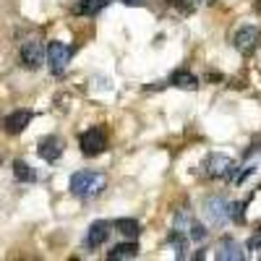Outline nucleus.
I'll return each instance as SVG.
<instances>
[{
	"mask_svg": "<svg viewBox=\"0 0 261 261\" xmlns=\"http://www.w3.org/2000/svg\"><path fill=\"white\" fill-rule=\"evenodd\" d=\"M105 134L99 128H89L86 134L81 136V151L86 157H94V154H99V151H105Z\"/></svg>",
	"mask_w": 261,
	"mask_h": 261,
	"instance_id": "5",
	"label": "nucleus"
},
{
	"mask_svg": "<svg viewBox=\"0 0 261 261\" xmlns=\"http://www.w3.org/2000/svg\"><path fill=\"white\" fill-rule=\"evenodd\" d=\"M172 84H175L178 89H196V86H199L196 76L188 73V71H175V73H172Z\"/></svg>",
	"mask_w": 261,
	"mask_h": 261,
	"instance_id": "13",
	"label": "nucleus"
},
{
	"mask_svg": "<svg viewBox=\"0 0 261 261\" xmlns=\"http://www.w3.org/2000/svg\"><path fill=\"white\" fill-rule=\"evenodd\" d=\"M21 63L27 65V68H39L42 65V42L37 39H29L21 45Z\"/></svg>",
	"mask_w": 261,
	"mask_h": 261,
	"instance_id": "10",
	"label": "nucleus"
},
{
	"mask_svg": "<svg viewBox=\"0 0 261 261\" xmlns=\"http://www.w3.org/2000/svg\"><path fill=\"white\" fill-rule=\"evenodd\" d=\"M63 149H65V141L60 136H45L37 146V154L45 162H58L63 157Z\"/></svg>",
	"mask_w": 261,
	"mask_h": 261,
	"instance_id": "4",
	"label": "nucleus"
},
{
	"mask_svg": "<svg viewBox=\"0 0 261 261\" xmlns=\"http://www.w3.org/2000/svg\"><path fill=\"white\" fill-rule=\"evenodd\" d=\"M29 120H32V113L29 110H16V113H11L6 118V130H8L11 136H16V134H21V130H27Z\"/></svg>",
	"mask_w": 261,
	"mask_h": 261,
	"instance_id": "11",
	"label": "nucleus"
},
{
	"mask_svg": "<svg viewBox=\"0 0 261 261\" xmlns=\"http://www.w3.org/2000/svg\"><path fill=\"white\" fill-rule=\"evenodd\" d=\"M193 222H196V220H193L188 212H178V214H175V220H172V230H178V232L188 235L191 227H193Z\"/></svg>",
	"mask_w": 261,
	"mask_h": 261,
	"instance_id": "15",
	"label": "nucleus"
},
{
	"mask_svg": "<svg viewBox=\"0 0 261 261\" xmlns=\"http://www.w3.org/2000/svg\"><path fill=\"white\" fill-rule=\"evenodd\" d=\"M258 246H261V232H258V235H256V238H253V241H251V243H248V248H251V251H256V248H258Z\"/></svg>",
	"mask_w": 261,
	"mask_h": 261,
	"instance_id": "21",
	"label": "nucleus"
},
{
	"mask_svg": "<svg viewBox=\"0 0 261 261\" xmlns=\"http://www.w3.org/2000/svg\"><path fill=\"white\" fill-rule=\"evenodd\" d=\"M107 186L105 175L102 172H94V170H79L71 175V191L76 196H81V199H92V196L102 193Z\"/></svg>",
	"mask_w": 261,
	"mask_h": 261,
	"instance_id": "1",
	"label": "nucleus"
},
{
	"mask_svg": "<svg viewBox=\"0 0 261 261\" xmlns=\"http://www.w3.org/2000/svg\"><path fill=\"white\" fill-rule=\"evenodd\" d=\"M167 243L175 248V256L178 258H186V251H188V235L178 232V230H172V235L167 238Z\"/></svg>",
	"mask_w": 261,
	"mask_h": 261,
	"instance_id": "12",
	"label": "nucleus"
},
{
	"mask_svg": "<svg viewBox=\"0 0 261 261\" xmlns=\"http://www.w3.org/2000/svg\"><path fill=\"white\" fill-rule=\"evenodd\" d=\"M204 172L209 178H230L235 172V160L227 154H209L204 162Z\"/></svg>",
	"mask_w": 261,
	"mask_h": 261,
	"instance_id": "2",
	"label": "nucleus"
},
{
	"mask_svg": "<svg viewBox=\"0 0 261 261\" xmlns=\"http://www.w3.org/2000/svg\"><path fill=\"white\" fill-rule=\"evenodd\" d=\"M188 238H193V241H204V238H206V227H204V225H199V222H193V227H191Z\"/></svg>",
	"mask_w": 261,
	"mask_h": 261,
	"instance_id": "20",
	"label": "nucleus"
},
{
	"mask_svg": "<svg viewBox=\"0 0 261 261\" xmlns=\"http://www.w3.org/2000/svg\"><path fill=\"white\" fill-rule=\"evenodd\" d=\"M261 42V32L256 27H243L241 32L235 34V47L241 53H253Z\"/></svg>",
	"mask_w": 261,
	"mask_h": 261,
	"instance_id": "7",
	"label": "nucleus"
},
{
	"mask_svg": "<svg viewBox=\"0 0 261 261\" xmlns=\"http://www.w3.org/2000/svg\"><path fill=\"white\" fill-rule=\"evenodd\" d=\"M139 256V246L136 243H120L110 251V258H136Z\"/></svg>",
	"mask_w": 261,
	"mask_h": 261,
	"instance_id": "16",
	"label": "nucleus"
},
{
	"mask_svg": "<svg viewBox=\"0 0 261 261\" xmlns=\"http://www.w3.org/2000/svg\"><path fill=\"white\" fill-rule=\"evenodd\" d=\"M220 261H243L246 258V251H243V246L238 243V241H232V238H225V241L217 246V253H214Z\"/></svg>",
	"mask_w": 261,
	"mask_h": 261,
	"instance_id": "9",
	"label": "nucleus"
},
{
	"mask_svg": "<svg viewBox=\"0 0 261 261\" xmlns=\"http://www.w3.org/2000/svg\"><path fill=\"white\" fill-rule=\"evenodd\" d=\"M115 227H118L125 238H139V232H141V227H139L136 220H118Z\"/></svg>",
	"mask_w": 261,
	"mask_h": 261,
	"instance_id": "17",
	"label": "nucleus"
},
{
	"mask_svg": "<svg viewBox=\"0 0 261 261\" xmlns=\"http://www.w3.org/2000/svg\"><path fill=\"white\" fill-rule=\"evenodd\" d=\"M258 11H261V0H258Z\"/></svg>",
	"mask_w": 261,
	"mask_h": 261,
	"instance_id": "23",
	"label": "nucleus"
},
{
	"mask_svg": "<svg viewBox=\"0 0 261 261\" xmlns=\"http://www.w3.org/2000/svg\"><path fill=\"white\" fill-rule=\"evenodd\" d=\"M204 214H206L209 225H222L227 220V201L220 199V196H214V199H209L204 204Z\"/></svg>",
	"mask_w": 261,
	"mask_h": 261,
	"instance_id": "8",
	"label": "nucleus"
},
{
	"mask_svg": "<svg viewBox=\"0 0 261 261\" xmlns=\"http://www.w3.org/2000/svg\"><path fill=\"white\" fill-rule=\"evenodd\" d=\"M227 217H232L235 222H241L243 220V204H238V201L227 204Z\"/></svg>",
	"mask_w": 261,
	"mask_h": 261,
	"instance_id": "19",
	"label": "nucleus"
},
{
	"mask_svg": "<svg viewBox=\"0 0 261 261\" xmlns=\"http://www.w3.org/2000/svg\"><path fill=\"white\" fill-rule=\"evenodd\" d=\"M47 63H50L53 73H63L71 63V47L63 45V42H50L47 45Z\"/></svg>",
	"mask_w": 261,
	"mask_h": 261,
	"instance_id": "3",
	"label": "nucleus"
},
{
	"mask_svg": "<svg viewBox=\"0 0 261 261\" xmlns=\"http://www.w3.org/2000/svg\"><path fill=\"white\" fill-rule=\"evenodd\" d=\"M110 0H81V11L84 13H97L102 6H107Z\"/></svg>",
	"mask_w": 261,
	"mask_h": 261,
	"instance_id": "18",
	"label": "nucleus"
},
{
	"mask_svg": "<svg viewBox=\"0 0 261 261\" xmlns=\"http://www.w3.org/2000/svg\"><path fill=\"white\" fill-rule=\"evenodd\" d=\"M13 175L18 178V180H24V183H32L37 175H34V170L29 167V162H24V160H16L13 162Z\"/></svg>",
	"mask_w": 261,
	"mask_h": 261,
	"instance_id": "14",
	"label": "nucleus"
},
{
	"mask_svg": "<svg viewBox=\"0 0 261 261\" xmlns=\"http://www.w3.org/2000/svg\"><path fill=\"white\" fill-rule=\"evenodd\" d=\"M123 3H128V6H136V3H141V0H123Z\"/></svg>",
	"mask_w": 261,
	"mask_h": 261,
	"instance_id": "22",
	"label": "nucleus"
},
{
	"mask_svg": "<svg viewBox=\"0 0 261 261\" xmlns=\"http://www.w3.org/2000/svg\"><path fill=\"white\" fill-rule=\"evenodd\" d=\"M107 238H110V222H105V220L92 222L89 230H86V248H99V246H105Z\"/></svg>",
	"mask_w": 261,
	"mask_h": 261,
	"instance_id": "6",
	"label": "nucleus"
}]
</instances>
